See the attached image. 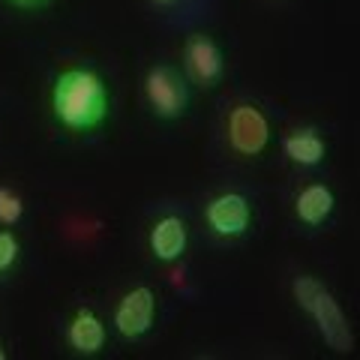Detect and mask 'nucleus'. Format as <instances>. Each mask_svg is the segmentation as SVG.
Returning a JSON list of instances; mask_svg holds the SVG:
<instances>
[{"label":"nucleus","instance_id":"obj_11","mask_svg":"<svg viewBox=\"0 0 360 360\" xmlns=\"http://www.w3.org/2000/svg\"><path fill=\"white\" fill-rule=\"evenodd\" d=\"M283 153L300 168H315L328 156V144L315 129H295L283 135Z\"/></svg>","mask_w":360,"mask_h":360},{"label":"nucleus","instance_id":"obj_14","mask_svg":"<svg viewBox=\"0 0 360 360\" xmlns=\"http://www.w3.org/2000/svg\"><path fill=\"white\" fill-rule=\"evenodd\" d=\"M9 4L18 9H39V6H49L51 0H9Z\"/></svg>","mask_w":360,"mask_h":360},{"label":"nucleus","instance_id":"obj_6","mask_svg":"<svg viewBox=\"0 0 360 360\" xmlns=\"http://www.w3.org/2000/svg\"><path fill=\"white\" fill-rule=\"evenodd\" d=\"M205 222L219 238H243L252 225V205L240 193H219L207 201Z\"/></svg>","mask_w":360,"mask_h":360},{"label":"nucleus","instance_id":"obj_10","mask_svg":"<svg viewBox=\"0 0 360 360\" xmlns=\"http://www.w3.org/2000/svg\"><path fill=\"white\" fill-rule=\"evenodd\" d=\"M333 207H336V195H333V189L324 184L303 186L295 198V217L303 225H309V229H319V225L328 222Z\"/></svg>","mask_w":360,"mask_h":360},{"label":"nucleus","instance_id":"obj_3","mask_svg":"<svg viewBox=\"0 0 360 360\" xmlns=\"http://www.w3.org/2000/svg\"><path fill=\"white\" fill-rule=\"evenodd\" d=\"M144 99H148L150 111L160 120H177L186 115L189 105V87L186 78L180 75L174 66L156 63L144 75Z\"/></svg>","mask_w":360,"mask_h":360},{"label":"nucleus","instance_id":"obj_15","mask_svg":"<svg viewBox=\"0 0 360 360\" xmlns=\"http://www.w3.org/2000/svg\"><path fill=\"white\" fill-rule=\"evenodd\" d=\"M150 4H156V6H174L177 0H150Z\"/></svg>","mask_w":360,"mask_h":360},{"label":"nucleus","instance_id":"obj_1","mask_svg":"<svg viewBox=\"0 0 360 360\" xmlns=\"http://www.w3.org/2000/svg\"><path fill=\"white\" fill-rule=\"evenodd\" d=\"M111 96L103 75L87 66H70L51 84V115L70 132L99 129L108 120Z\"/></svg>","mask_w":360,"mask_h":360},{"label":"nucleus","instance_id":"obj_16","mask_svg":"<svg viewBox=\"0 0 360 360\" xmlns=\"http://www.w3.org/2000/svg\"><path fill=\"white\" fill-rule=\"evenodd\" d=\"M0 360H6V352H4V345H0Z\"/></svg>","mask_w":360,"mask_h":360},{"label":"nucleus","instance_id":"obj_5","mask_svg":"<svg viewBox=\"0 0 360 360\" xmlns=\"http://www.w3.org/2000/svg\"><path fill=\"white\" fill-rule=\"evenodd\" d=\"M184 70L198 87H217L225 75V54L207 33H193L184 45Z\"/></svg>","mask_w":360,"mask_h":360},{"label":"nucleus","instance_id":"obj_7","mask_svg":"<svg viewBox=\"0 0 360 360\" xmlns=\"http://www.w3.org/2000/svg\"><path fill=\"white\" fill-rule=\"evenodd\" d=\"M153 319H156V291L150 285H139L127 291L115 309V328L127 340H141L144 333H150Z\"/></svg>","mask_w":360,"mask_h":360},{"label":"nucleus","instance_id":"obj_9","mask_svg":"<svg viewBox=\"0 0 360 360\" xmlns=\"http://www.w3.org/2000/svg\"><path fill=\"white\" fill-rule=\"evenodd\" d=\"M148 243H150L153 258H160V262H165V264L177 262V258L186 252V243H189L186 222L180 217H174V213L172 217H162L160 222H153Z\"/></svg>","mask_w":360,"mask_h":360},{"label":"nucleus","instance_id":"obj_8","mask_svg":"<svg viewBox=\"0 0 360 360\" xmlns=\"http://www.w3.org/2000/svg\"><path fill=\"white\" fill-rule=\"evenodd\" d=\"M105 321L94 309H78L66 324V342L75 354H99L105 345Z\"/></svg>","mask_w":360,"mask_h":360},{"label":"nucleus","instance_id":"obj_13","mask_svg":"<svg viewBox=\"0 0 360 360\" xmlns=\"http://www.w3.org/2000/svg\"><path fill=\"white\" fill-rule=\"evenodd\" d=\"M18 255H21V243L13 231H0V276L9 274L15 264H18Z\"/></svg>","mask_w":360,"mask_h":360},{"label":"nucleus","instance_id":"obj_2","mask_svg":"<svg viewBox=\"0 0 360 360\" xmlns=\"http://www.w3.org/2000/svg\"><path fill=\"white\" fill-rule=\"evenodd\" d=\"M291 291H295L297 307L315 321L321 340L328 342L333 352H352L354 336H352V328H348L345 312L340 309V303L330 295V288L321 285L315 276H297L295 283H291Z\"/></svg>","mask_w":360,"mask_h":360},{"label":"nucleus","instance_id":"obj_4","mask_svg":"<svg viewBox=\"0 0 360 360\" xmlns=\"http://www.w3.org/2000/svg\"><path fill=\"white\" fill-rule=\"evenodd\" d=\"M225 135H229V148L240 156H258L270 144V120L258 105L238 103L229 111L225 120Z\"/></svg>","mask_w":360,"mask_h":360},{"label":"nucleus","instance_id":"obj_12","mask_svg":"<svg viewBox=\"0 0 360 360\" xmlns=\"http://www.w3.org/2000/svg\"><path fill=\"white\" fill-rule=\"evenodd\" d=\"M21 217H25V201H21V195L9 186H0V225L13 229V225L21 222Z\"/></svg>","mask_w":360,"mask_h":360}]
</instances>
